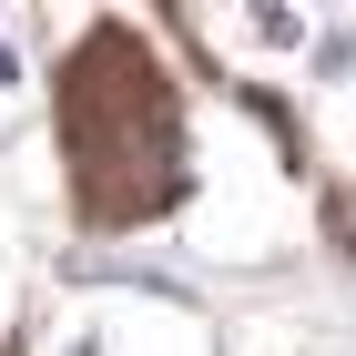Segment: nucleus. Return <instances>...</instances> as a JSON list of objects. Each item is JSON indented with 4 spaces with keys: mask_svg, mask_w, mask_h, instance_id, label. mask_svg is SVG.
<instances>
[{
    "mask_svg": "<svg viewBox=\"0 0 356 356\" xmlns=\"http://www.w3.org/2000/svg\"><path fill=\"white\" fill-rule=\"evenodd\" d=\"M316 72H326V82H336V72H356V31H326V41H316Z\"/></svg>",
    "mask_w": 356,
    "mask_h": 356,
    "instance_id": "1",
    "label": "nucleus"
},
{
    "mask_svg": "<svg viewBox=\"0 0 356 356\" xmlns=\"http://www.w3.org/2000/svg\"><path fill=\"white\" fill-rule=\"evenodd\" d=\"M0 82H21V61H10V41H0Z\"/></svg>",
    "mask_w": 356,
    "mask_h": 356,
    "instance_id": "2",
    "label": "nucleus"
}]
</instances>
